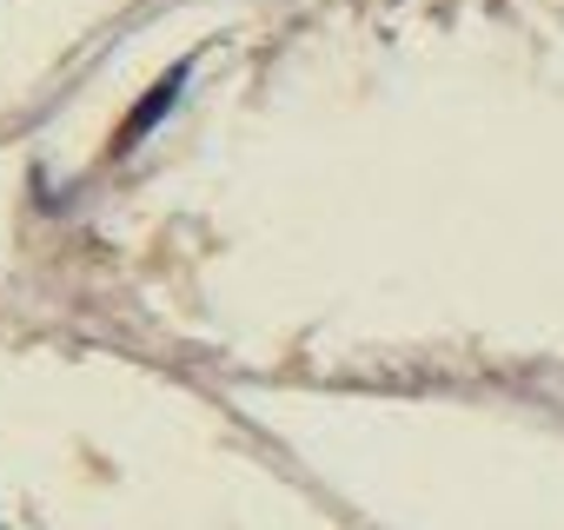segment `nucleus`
Wrapping results in <instances>:
<instances>
[{"mask_svg": "<svg viewBox=\"0 0 564 530\" xmlns=\"http://www.w3.org/2000/svg\"><path fill=\"white\" fill-rule=\"evenodd\" d=\"M186 74H193V60H173V67L153 80V93H140V100H133L127 126L113 133V153H133V146H140V140H147V133H153V126H160V120L180 107V93H186Z\"/></svg>", "mask_w": 564, "mask_h": 530, "instance_id": "obj_1", "label": "nucleus"}]
</instances>
